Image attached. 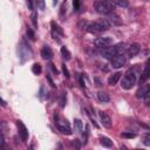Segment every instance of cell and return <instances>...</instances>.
<instances>
[{
  "label": "cell",
  "instance_id": "4fadbf2b",
  "mask_svg": "<svg viewBox=\"0 0 150 150\" xmlns=\"http://www.w3.org/2000/svg\"><path fill=\"white\" fill-rule=\"evenodd\" d=\"M107 20L109 21V24H110V25H115V26H120V25H122V20L120 19V17H118V15L114 14V12H113V13H110V15H109V18H108Z\"/></svg>",
  "mask_w": 150,
  "mask_h": 150
},
{
  "label": "cell",
  "instance_id": "4dcf8cb0",
  "mask_svg": "<svg viewBox=\"0 0 150 150\" xmlns=\"http://www.w3.org/2000/svg\"><path fill=\"white\" fill-rule=\"evenodd\" d=\"M26 4H27V7L29 11H33L34 10V4H33V0H26Z\"/></svg>",
  "mask_w": 150,
  "mask_h": 150
},
{
  "label": "cell",
  "instance_id": "9a60e30c",
  "mask_svg": "<svg viewBox=\"0 0 150 150\" xmlns=\"http://www.w3.org/2000/svg\"><path fill=\"white\" fill-rule=\"evenodd\" d=\"M121 76H122V74H121L120 71H117V73H115V74L110 75V76L108 78V85H110V86H115V85L118 82V80L121 79Z\"/></svg>",
  "mask_w": 150,
  "mask_h": 150
},
{
  "label": "cell",
  "instance_id": "f35d334b",
  "mask_svg": "<svg viewBox=\"0 0 150 150\" xmlns=\"http://www.w3.org/2000/svg\"><path fill=\"white\" fill-rule=\"evenodd\" d=\"M0 104H1V106H4V107L6 106V102H5V101H4L1 97H0Z\"/></svg>",
  "mask_w": 150,
  "mask_h": 150
},
{
  "label": "cell",
  "instance_id": "83f0119b",
  "mask_svg": "<svg viewBox=\"0 0 150 150\" xmlns=\"http://www.w3.org/2000/svg\"><path fill=\"white\" fill-rule=\"evenodd\" d=\"M35 3H36V5H38V8H39V10H41V11L45 10V7H46L45 0H35Z\"/></svg>",
  "mask_w": 150,
  "mask_h": 150
},
{
  "label": "cell",
  "instance_id": "74e56055",
  "mask_svg": "<svg viewBox=\"0 0 150 150\" xmlns=\"http://www.w3.org/2000/svg\"><path fill=\"white\" fill-rule=\"evenodd\" d=\"M74 145H75V146H76L78 149L80 148V144H79V139H75V141H74Z\"/></svg>",
  "mask_w": 150,
  "mask_h": 150
},
{
  "label": "cell",
  "instance_id": "5bb4252c",
  "mask_svg": "<svg viewBox=\"0 0 150 150\" xmlns=\"http://www.w3.org/2000/svg\"><path fill=\"white\" fill-rule=\"evenodd\" d=\"M115 55H117V54H116V52H115L114 46H113V47L104 48V50H103V56H104L107 60H111V59H113Z\"/></svg>",
  "mask_w": 150,
  "mask_h": 150
},
{
  "label": "cell",
  "instance_id": "d4e9b609",
  "mask_svg": "<svg viewBox=\"0 0 150 150\" xmlns=\"http://www.w3.org/2000/svg\"><path fill=\"white\" fill-rule=\"evenodd\" d=\"M31 19H32V24H33V27H34V28H38V14H36L35 12H33V13H32V17H31Z\"/></svg>",
  "mask_w": 150,
  "mask_h": 150
},
{
  "label": "cell",
  "instance_id": "484cf974",
  "mask_svg": "<svg viewBox=\"0 0 150 150\" xmlns=\"http://www.w3.org/2000/svg\"><path fill=\"white\" fill-rule=\"evenodd\" d=\"M73 7L75 12H78L81 7V0H73Z\"/></svg>",
  "mask_w": 150,
  "mask_h": 150
},
{
  "label": "cell",
  "instance_id": "1f68e13d",
  "mask_svg": "<svg viewBox=\"0 0 150 150\" xmlns=\"http://www.w3.org/2000/svg\"><path fill=\"white\" fill-rule=\"evenodd\" d=\"M79 82H80V86L82 88L86 87V83H85V80H83V75H80V78H79Z\"/></svg>",
  "mask_w": 150,
  "mask_h": 150
},
{
  "label": "cell",
  "instance_id": "f546056e",
  "mask_svg": "<svg viewBox=\"0 0 150 150\" xmlns=\"http://www.w3.org/2000/svg\"><path fill=\"white\" fill-rule=\"evenodd\" d=\"M62 73H63V75H64L67 79H69L70 75H69V70H68V68L66 67V64H62Z\"/></svg>",
  "mask_w": 150,
  "mask_h": 150
},
{
  "label": "cell",
  "instance_id": "9c48e42d",
  "mask_svg": "<svg viewBox=\"0 0 150 150\" xmlns=\"http://www.w3.org/2000/svg\"><path fill=\"white\" fill-rule=\"evenodd\" d=\"M63 123H60L59 121H55L56 123V128L59 129L60 132H62L63 135H71V129L69 128V124L67 123V121H62Z\"/></svg>",
  "mask_w": 150,
  "mask_h": 150
},
{
  "label": "cell",
  "instance_id": "30bf717a",
  "mask_svg": "<svg viewBox=\"0 0 150 150\" xmlns=\"http://www.w3.org/2000/svg\"><path fill=\"white\" fill-rule=\"evenodd\" d=\"M41 57H42L43 60H46V61L52 60V57H53V52H52V49H50L48 46L42 47V49H41Z\"/></svg>",
  "mask_w": 150,
  "mask_h": 150
},
{
  "label": "cell",
  "instance_id": "e575fe53",
  "mask_svg": "<svg viewBox=\"0 0 150 150\" xmlns=\"http://www.w3.org/2000/svg\"><path fill=\"white\" fill-rule=\"evenodd\" d=\"M46 78H47V80L49 81V83H50V86H52L53 88H55V83H54V81L52 80V78L49 76V75H47V76H46Z\"/></svg>",
  "mask_w": 150,
  "mask_h": 150
},
{
  "label": "cell",
  "instance_id": "f1b7e54d",
  "mask_svg": "<svg viewBox=\"0 0 150 150\" xmlns=\"http://www.w3.org/2000/svg\"><path fill=\"white\" fill-rule=\"evenodd\" d=\"M121 136L124 137V138H135L136 137V134L135 132H122Z\"/></svg>",
  "mask_w": 150,
  "mask_h": 150
},
{
  "label": "cell",
  "instance_id": "3957f363",
  "mask_svg": "<svg viewBox=\"0 0 150 150\" xmlns=\"http://www.w3.org/2000/svg\"><path fill=\"white\" fill-rule=\"evenodd\" d=\"M135 83H136V75H135L134 70H128L122 79L121 87L125 90H129L135 86Z\"/></svg>",
  "mask_w": 150,
  "mask_h": 150
},
{
  "label": "cell",
  "instance_id": "ba28073f",
  "mask_svg": "<svg viewBox=\"0 0 150 150\" xmlns=\"http://www.w3.org/2000/svg\"><path fill=\"white\" fill-rule=\"evenodd\" d=\"M99 116H100V120H101V123H102L103 127L111 128V125H113L111 118H110V116L106 111H99Z\"/></svg>",
  "mask_w": 150,
  "mask_h": 150
},
{
  "label": "cell",
  "instance_id": "2e32d148",
  "mask_svg": "<svg viewBox=\"0 0 150 150\" xmlns=\"http://www.w3.org/2000/svg\"><path fill=\"white\" fill-rule=\"evenodd\" d=\"M149 75H150V73H149V66L146 63V66H145V68H144V70H143V73L141 75V78H139V85H143V83L146 82V80L149 79Z\"/></svg>",
  "mask_w": 150,
  "mask_h": 150
},
{
  "label": "cell",
  "instance_id": "4316f807",
  "mask_svg": "<svg viewBox=\"0 0 150 150\" xmlns=\"http://www.w3.org/2000/svg\"><path fill=\"white\" fill-rule=\"evenodd\" d=\"M26 34H27V36H28V39H31V40H34L35 39V34H34V32H33V29L32 28H27V31H26Z\"/></svg>",
  "mask_w": 150,
  "mask_h": 150
},
{
  "label": "cell",
  "instance_id": "277c9868",
  "mask_svg": "<svg viewBox=\"0 0 150 150\" xmlns=\"http://www.w3.org/2000/svg\"><path fill=\"white\" fill-rule=\"evenodd\" d=\"M94 45L97 48L104 49V48H108V47H110L113 45V39L110 36H100L94 41Z\"/></svg>",
  "mask_w": 150,
  "mask_h": 150
},
{
  "label": "cell",
  "instance_id": "ac0fdd59",
  "mask_svg": "<svg viewBox=\"0 0 150 150\" xmlns=\"http://www.w3.org/2000/svg\"><path fill=\"white\" fill-rule=\"evenodd\" d=\"M100 143H101L103 146H106V148H111V146L114 145L113 141H111L109 137H106V136H101V137H100Z\"/></svg>",
  "mask_w": 150,
  "mask_h": 150
},
{
  "label": "cell",
  "instance_id": "d6a6232c",
  "mask_svg": "<svg viewBox=\"0 0 150 150\" xmlns=\"http://www.w3.org/2000/svg\"><path fill=\"white\" fill-rule=\"evenodd\" d=\"M79 28H81V29H83V28H86V26H87V22L86 21H83V20H81L80 22H79Z\"/></svg>",
  "mask_w": 150,
  "mask_h": 150
},
{
  "label": "cell",
  "instance_id": "d590c367",
  "mask_svg": "<svg viewBox=\"0 0 150 150\" xmlns=\"http://www.w3.org/2000/svg\"><path fill=\"white\" fill-rule=\"evenodd\" d=\"M4 142H5V138H4V135L0 134V148L4 145Z\"/></svg>",
  "mask_w": 150,
  "mask_h": 150
},
{
  "label": "cell",
  "instance_id": "e0dca14e",
  "mask_svg": "<svg viewBox=\"0 0 150 150\" xmlns=\"http://www.w3.org/2000/svg\"><path fill=\"white\" fill-rule=\"evenodd\" d=\"M97 99H99V101L102 102V103H107V102L110 101V96H109V94H107L106 92H99V93H97Z\"/></svg>",
  "mask_w": 150,
  "mask_h": 150
},
{
  "label": "cell",
  "instance_id": "5b68a950",
  "mask_svg": "<svg viewBox=\"0 0 150 150\" xmlns=\"http://www.w3.org/2000/svg\"><path fill=\"white\" fill-rule=\"evenodd\" d=\"M110 61H111V67L115 68V69H118V68H121V67L124 66V63H125V56H124V54H117Z\"/></svg>",
  "mask_w": 150,
  "mask_h": 150
},
{
  "label": "cell",
  "instance_id": "8fae6325",
  "mask_svg": "<svg viewBox=\"0 0 150 150\" xmlns=\"http://www.w3.org/2000/svg\"><path fill=\"white\" fill-rule=\"evenodd\" d=\"M139 52H141V46H139L138 43H132V45H130L129 48H128V54H129L130 57L136 56Z\"/></svg>",
  "mask_w": 150,
  "mask_h": 150
},
{
  "label": "cell",
  "instance_id": "d6986e66",
  "mask_svg": "<svg viewBox=\"0 0 150 150\" xmlns=\"http://www.w3.org/2000/svg\"><path fill=\"white\" fill-rule=\"evenodd\" d=\"M114 48H115L116 54H124V53L127 52V47H125V45H124V43H122V42H120V43L115 45V46H114Z\"/></svg>",
  "mask_w": 150,
  "mask_h": 150
},
{
  "label": "cell",
  "instance_id": "8d00e7d4",
  "mask_svg": "<svg viewBox=\"0 0 150 150\" xmlns=\"http://www.w3.org/2000/svg\"><path fill=\"white\" fill-rule=\"evenodd\" d=\"M144 144H145V145H150V142H149V135H146V137L144 138Z\"/></svg>",
  "mask_w": 150,
  "mask_h": 150
},
{
  "label": "cell",
  "instance_id": "44dd1931",
  "mask_svg": "<svg viewBox=\"0 0 150 150\" xmlns=\"http://www.w3.org/2000/svg\"><path fill=\"white\" fill-rule=\"evenodd\" d=\"M61 55H62V57L66 60V61H68V60H70V57H71V54H70V52L68 50V48L67 47H61Z\"/></svg>",
  "mask_w": 150,
  "mask_h": 150
},
{
  "label": "cell",
  "instance_id": "6da1fadb",
  "mask_svg": "<svg viewBox=\"0 0 150 150\" xmlns=\"http://www.w3.org/2000/svg\"><path fill=\"white\" fill-rule=\"evenodd\" d=\"M94 10L100 14H110L115 10V5L111 0H97L94 3Z\"/></svg>",
  "mask_w": 150,
  "mask_h": 150
},
{
  "label": "cell",
  "instance_id": "8992f818",
  "mask_svg": "<svg viewBox=\"0 0 150 150\" xmlns=\"http://www.w3.org/2000/svg\"><path fill=\"white\" fill-rule=\"evenodd\" d=\"M50 27H52L50 32H52V36H53V39H54V40H56V41H60L61 36L63 35L62 29L56 25V22H55V21H52V22H50Z\"/></svg>",
  "mask_w": 150,
  "mask_h": 150
},
{
  "label": "cell",
  "instance_id": "836d02e7",
  "mask_svg": "<svg viewBox=\"0 0 150 150\" xmlns=\"http://www.w3.org/2000/svg\"><path fill=\"white\" fill-rule=\"evenodd\" d=\"M49 68H50V70H52V71H53V73H54L55 75L57 74V69L55 68V66H54L53 63H49Z\"/></svg>",
  "mask_w": 150,
  "mask_h": 150
},
{
  "label": "cell",
  "instance_id": "ffe728a7",
  "mask_svg": "<svg viewBox=\"0 0 150 150\" xmlns=\"http://www.w3.org/2000/svg\"><path fill=\"white\" fill-rule=\"evenodd\" d=\"M74 129H75V131L76 132H82V129H83V123H82V121L81 120H79V118H76V120H74Z\"/></svg>",
  "mask_w": 150,
  "mask_h": 150
},
{
  "label": "cell",
  "instance_id": "cb8c5ba5",
  "mask_svg": "<svg viewBox=\"0 0 150 150\" xmlns=\"http://www.w3.org/2000/svg\"><path fill=\"white\" fill-rule=\"evenodd\" d=\"M41 70H42V68H41V66H40L39 63H34V64L32 66V71H33L35 75H39V74L41 73Z\"/></svg>",
  "mask_w": 150,
  "mask_h": 150
},
{
  "label": "cell",
  "instance_id": "7a4b0ae2",
  "mask_svg": "<svg viewBox=\"0 0 150 150\" xmlns=\"http://www.w3.org/2000/svg\"><path fill=\"white\" fill-rule=\"evenodd\" d=\"M110 28V24L107 19H99L97 21L88 25L87 31L89 33H102Z\"/></svg>",
  "mask_w": 150,
  "mask_h": 150
},
{
  "label": "cell",
  "instance_id": "7402d4cb",
  "mask_svg": "<svg viewBox=\"0 0 150 150\" xmlns=\"http://www.w3.org/2000/svg\"><path fill=\"white\" fill-rule=\"evenodd\" d=\"M111 1L114 3V5L120 6L122 8H125V7L129 6V1H128V0H111Z\"/></svg>",
  "mask_w": 150,
  "mask_h": 150
},
{
  "label": "cell",
  "instance_id": "603a6c76",
  "mask_svg": "<svg viewBox=\"0 0 150 150\" xmlns=\"http://www.w3.org/2000/svg\"><path fill=\"white\" fill-rule=\"evenodd\" d=\"M66 101H67V96H66V93L64 92H61L60 94V100H59V103H60V107L63 108L66 106Z\"/></svg>",
  "mask_w": 150,
  "mask_h": 150
},
{
  "label": "cell",
  "instance_id": "52a82bcc",
  "mask_svg": "<svg viewBox=\"0 0 150 150\" xmlns=\"http://www.w3.org/2000/svg\"><path fill=\"white\" fill-rule=\"evenodd\" d=\"M17 125H18L19 135H20L22 142H26V141L28 139V129L26 128V125L24 124L22 121H18V122H17Z\"/></svg>",
  "mask_w": 150,
  "mask_h": 150
},
{
  "label": "cell",
  "instance_id": "ab89813d",
  "mask_svg": "<svg viewBox=\"0 0 150 150\" xmlns=\"http://www.w3.org/2000/svg\"><path fill=\"white\" fill-rule=\"evenodd\" d=\"M57 1H59V0H53V5H54V6H55V5H56V4H57Z\"/></svg>",
  "mask_w": 150,
  "mask_h": 150
},
{
  "label": "cell",
  "instance_id": "7c38bea8",
  "mask_svg": "<svg viewBox=\"0 0 150 150\" xmlns=\"http://www.w3.org/2000/svg\"><path fill=\"white\" fill-rule=\"evenodd\" d=\"M149 92H150L149 86L143 83V86H141V87H139V89L137 90V93H136V97H137V99H143V97L145 96V94H148Z\"/></svg>",
  "mask_w": 150,
  "mask_h": 150
}]
</instances>
